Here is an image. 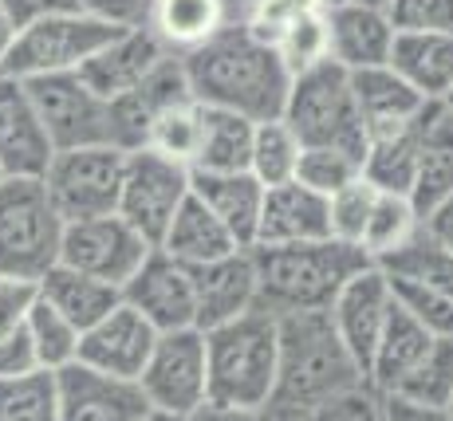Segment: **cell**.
Listing matches in <instances>:
<instances>
[{
  "label": "cell",
  "instance_id": "10",
  "mask_svg": "<svg viewBox=\"0 0 453 421\" xmlns=\"http://www.w3.org/2000/svg\"><path fill=\"white\" fill-rule=\"evenodd\" d=\"M189 201V165L173 162L158 150H127L123 193H119V217L134 225L146 241L158 249L162 233Z\"/></svg>",
  "mask_w": 453,
  "mask_h": 421
},
{
  "label": "cell",
  "instance_id": "19",
  "mask_svg": "<svg viewBox=\"0 0 453 421\" xmlns=\"http://www.w3.org/2000/svg\"><path fill=\"white\" fill-rule=\"evenodd\" d=\"M395 24L387 8L371 4H327V59L343 72L390 64L395 48Z\"/></svg>",
  "mask_w": 453,
  "mask_h": 421
},
{
  "label": "cell",
  "instance_id": "15",
  "mask_svg": "<svg viewBox=\"0 0 453 421\" xmlns=\"http://www.w3.org/2000/svg\"><path fill=\"white\" fill-rule=\"evenodd\" d=\"M395 307V292H390V279L382 268H363L359 276L347 279V287L335 295V303L327 307L331 323H335V335L343 339L347 355L355 358V366L367 379V366L374 355L382 327H387V315Z\"/></svg>",
  "mask_w": 453,
  "mask_h": 421
},
{
  "label": "cell",
  "instance_id": "26",
  "mask_svg": "<svg viewBox=\"0 0 453 421\" xmlns=\"http://www.w3.org/2000/svg\"><path fill=\"white\" fill-rule=\"evenodd\" d=\"M390 67L426 103H441L453 87V36L446 32H398L395 48H390Z\"/></svg>",
  "mask_w": 453,
  "mask_h": 421
},
{
  "label": "cell",
  "instance_id": "48",
  "mask_svg": "<svg viewBox=\"0 0 453 421\" xmlns=\"http://www.w3.org/2000/svg\"><path fill=\"white\" fill-rule=\"evenodd\" d=\"M382 421H453L449 406H422L403 394H382Z\"/></svg>",
  "mask_w": 453,
  "mask_h": 421
},
{
  "label": "cell",
  "instance_id": "46",
  "mask_svg": "<svg viewBox=\"0 0 453 421\" xmlns=\"http://www.w3.org/2000/svg\"><path fill=\"white\" fill-rule=\"evenodd\" d=\"M32 300H36V284L0 276V339L12 335L16 327H24V315H28Z\"/></svg>",
  "mask_w": 453,
  "mask_h": 421
},
{
  "label": "cell",
  "instance_id": "56",
  "mask_svg": "<svg viewBox=\"0 0 453 421\" xmlns=\"http://www.w3.org/2000/svg\"><path fill=\"white\" fill-rule=\"evenodd\" d=\"M449 414H453V406H449Z\"/></svg>",
  "mask_w": 453,
  "mask_h": 421
},
{
  "label": "cell",
  "instance_id": "11",
  "mask_svg": "<svg viewBox=\"0 0 453 421\" xmlns=\"http://www.w3.org/2000/svg\"><path fill=\"white\" fill-rule=\"evenodd\" d=\"M150 410L170 417H189L197 406H205V335L197 327L165 331L154 343L138 374Z\"/></svg>",
  "mask_w": 453,
  "mask_h": 421
},
{
  "label": "cell",
  "instance_id": "43",
  "mask_svg": "<svg viewBox=\"0 0 453 421\" xmlns=\"http://www.w3.org/2000/svg\"><path fill=\"white\" fill-rule=\"evenodd\" d=\"M390 292L434 339H453V295L418 284H395V279H390Z\"/></svg>",
  "mask_w": 453,
  "mask_h": 421
},
{
  "label": "cell",
  "instance_id": "20",
  "mask_svg": "<svg viewBox=\"0 0 453 421\" xmlns=\"http://www.w3.org/2000/svg\"><path fill=\"white\" fill-rule=\"evenodd\" d=\"M165 56H170V51L146 28H123L119 36H111L103 43L75 75H80L95 95H103V99H119V95L134 91L138 83H146Z\"/></svg>",
  "mask_w": 453,
  "mask_h": 421
},
{
  "label": "cell",
  "instance_id": "38",
  "mask_svg": "<svg viewBox=\"0 0 453 421\" xmlns=\"http://www.w3.org/2000/svg\"><path fill=\"white\" fill-rule=\"evenodd\" d=\"M0 421H59L56 371L0 379Z\"/></svg>",
  "mask_w": 453,
  "mask_h": 421
},
{
  "label": "cell",
  "instance_id": "55",
  "mask_svg": "<svg viewBox=\"0 0 453 421\" xmlns=\"http://www.w3.org/2000/svg\"><path fill=\"white\" fill-rule=\"evenodd\" d=\"M441 103H446V107L453 111V87H449V95H446V99H441Z\"/></svg>",
  "mask_w": 453,
  "mask_h": 421
},
{
  "label": "cell",
  "instance_id": "54",
  "mask_svg": "<svg viewBox=\"0 0 453 421\" xmlns=\"http://www.w3.org/2000/svg\"><path fill=\"white\" fill-rule=\"evenodd\" d=\"M142 421H186V417H170V414H158V410H150Z\"/></svg>",
  "mask_w": 453,
  "mask_h": 421
},
{
  "label": "cell",
  "instance_id": "35",
  "mask_svg": "<svg viewBox=\"0 0 453 421\" xmlns=\"http://www.w3.org/2000/svg\"><path fill=\"white\" fill-rule=\"evenodd\" d=\"M197 130H202V103H197L194 95H186V99L158 111V119L146 130L142 150H158L165 157H173V162L189 165L194 162V150H197Z\"/></svg>",
  "mask_w": 453,
  "mask_h": 421
},
{
  "label": "cell",
  "instance_id": "57",
  "mask_svg": "<svg viewBox=\"0 0 453 421\" xmlns=\"http://www.w3.org/2000/svg\"><path fill=\"white\" fill-rule=\"evenodd\" d=\"M0 178H4V173H0Z\"/></svg>",
  "mask_w": 453,
  "mask_h": 421
},
{
  "label": "cell",
  "instance_id": "24",
  "mask_svg": "<svg viewBox=\"0 0 453 421\" xmlns=\"http://www.w3.org/2000/svg\"><path fill=\"white\" fill-rule=\"evenodd\" d=\"M36 295L43 303L56 307L80 335L123 303V287L107 284V279H99V276H87L80 268H67V264H56L43 272L36 279Z\"/></svg>",
  "mask_w": 453,
  "mask_h": 421
},
{
  "label": "cell",
  "instance_id": "34",
  "mask_svg": "<svg viewBox=\"0 0 453 421\" xmlns=\"http://www.w3.org/2000/svg\"><path fill=\"white\" fill-rule=\"evenodd\" d=\"M300 138L284 119H265L252 126V150H249V173L260 186H284L296 178V162H300Z\"/></svg>",
  "mask_w": 453,
  "mask_h": 421
},
{
  "label": "cell",
  "instance_id": "47",
  "mask_svg": "<svg viewBox=\"0 0 453 421\" xmlns=\"http://www.w3.org/2000/svg\"><path fill=\"white\" fill-rule=\"evenodd\" d=\"M32 371H43L36 347H32L28 331L16 327L12 335L0 339V379H20V374H32Z\"/></svg>",
  "mask_w": 453,
  "mask_h": 421
},
{
  "label": "cell",
  "instance_id": "27",
  "mask_svg": "<svg viewBox=\"0 0 453 421\" xmlns=\"http://www.w3.org/2000/svg\"><path fill=\"white\" fill-rule=\"evenodd\" d=\"M430 107V103H426ZM426 115V111H422ZM422 115L406 126L379 130L367 138V154H363V178L379 193H414L418 178V154H422Z\"/></svg>",
  "mask_w": 453,
  "mask_h": 421
},
{
  "label": "cell",
  "instance_id": "18",
  "mask_svg": "<svg viewBox=\"0 0 453 421\" xmlns=\"http://www.w3.org/2000/svg\"><path fill=\"white\" fill-rule=\"evenodd\" d=\"M189 279H194V327L197 331H213L257 307V268H252L249 249H237L221 260L189 268Z\"/></svg>",
  "mask_w": 453,
  "mask_h": 421
},
{
  "label": "cell",
  "instance_id": "37",
  "mask_svg": "<svg viewBox=\"0 0 453 421\" xmlns=\"http://www.w3.org/2000/svg\"><path fill=\"white\" fill-rule=\"evenodd\" d=\"M390 394H403L422 406H453V339H434L418 366Z\"/></svg>",
  "mask_w": 453,
  "mask_h": 421
},
{
  "label": "cell",
  "instance_id": "13",
  "mask_svg": "<svg viewBox=\"0 0 453 421\" xmlns=\"http://www.w3.org/2000/svg\"><path fill=\"white\" fill-rule=\"evenodd\" d=\"M56 410L59 421H142L150 414V402L138 382L67 363L56 371Z\"/></svg>",
  "mask_w": 453,
  "mask_h": 421
},
{
  "label": "cell",
  "instance_id": "52",
  "mask_svg": "<svg viewBox=\"0 0 453 421\" xmlns=\"http://www.w3.org/2000/svg\"><path fill=\"white\" fill-rule=\"evenodd\" d=\"M16 32H20V24L12 20V12H8L4 4H0V59L8 56V48H12V40H16Z\"/></svg>",
  "mask_w": 453,
  "mask_h": 421
},
{
  "label": "cell",
  "instance_id": "22",
  "mask_svg": "<svg viewBox=\"0 0 453 421\" xmlns=\"http://www.w3.org/2000/svg\"><path fill=\"white\" fill-rule=\"evenodd\" d=\"M189 193L229 229V236L241 249H252L260 205H265V186H260L249 170H233V173L189 170Z\"/></svg>",
  "mask_w": 453,
  "mask_h": 421
},
{
  "label": "cell",
  "instance_id": "31",
  "mask_svg": "<svg viewBox=\"0 0 453 421\" xmlns=\"http://www.w3.org/2000/svg\"><path fill=\"white\" fill-rule=\"evenodd\" d=\"M252 126H257V122L245 119V115L202 107V130H197V150H194L189 170H202V173L249 170Z\"/></svg>",
  "mask_w": 453,
  "mask_h": 421
},
{
  "label": "cell",
  "instance_id": "25",
  "mask_svg": "<svg viewBox=\"0 0 453 421\" xmlns=\"http://www.w3.org/2000/svg\"><path fill=\"white\" fill-rule=\"evenodd\" d=\"M233 20L229 0H154L146 16V32L162 43L170 56L202 48Z\"/></svg>",
  "mask_w": 453,
  "mask_h": 421
},
{
  "label": "cell",
  "instance_id": "30",
  "mask_svg": "<svg viewBox=\"0 0 453 421\" xmlns=\"http://www.w3.org/2000/svg\"><path fill=\"white\" fill-rule=\"evenodd\" d=\"M453 193V111L446 103H430L422 115V154H418V178L411 201L418 213L434 209Z\"/></svg>",
  "mask_w": 453,
  "mask_h": 421
},
{
  "label": "cell",
  "instance_id": "39",
  "mask_svg": "<svg viewBox=\"0 0 453 421\" xmlns=\"http://www.w3.org/2000/svg\"><path fill=\"white\" fill-rule=\"evenodd\" d=\"M265 421H382V394L371 382L335 394L327 402L303 410H260Z\"/></svg>",
  "mask_w": 453,
  "mask_h": 421
},
{
  "label": "cell",
  "instance_id": "33",
  "mask_svg": "<svg viewBox=\"0 0 453 421\" xmlns=\"http://www.w3.org/2000/svg\"><path fill=\"white\" fill-rule=\"evenodd\" d=\"M418 229H422V213H418V205L411 197H403V193H374L371 217L359 236V249L371 256V264H379L382 256L403 249Z\"/></svg>",
  "mask_w": 453,
  "mask_h": 421
},
{
  "label": "cell",
  "instance_id": "50",
  "mask_svg": "<svg viewBox=\"0 0 453 421\" xmlns=\"http://www.w3.org/2000/svg\"><path fill=\"white\" fill-rule=\"evenodd\" d=\"M422 229L430 236H438L446 249H453V193H449V197H441L434 209H426V213H422Z\"/></svg>",
  "mask_w": 453,
  "mask_h": 421
},
{
  "label": "cell",
  "instance_id": "28",
  "mask_svg": "<svg viewBox=\"0 0 453 421\" xmlns=\"http://www.w3.org/2000/svg\"><path fill=\"white\" fill-rule=\"evenodd\" d=\"M434 343V335L406 311L403 303L395 300L387 315V327H382L379 343H374V355H371V366H367V382L374 386L379 394H390L406 374L418 366V358L426 355V347Z\"/></svg>",
  "mask_w": 453,
  "mask_h": 421
},
{
  "label": "cell",
  "instance_id": "53",
  "mask_svg": "<svg viewBox=\"0 0 453 421\" xmlns=\"http://www.w3.org/2000/svg\"><path fill=\"white\" fill-rule=\"evenodd\" d=\"M324 4H371V8H387V0H324Z\"/></svg>",
  "mask_w": 453,
  "mask_h": 421
},
{
  "label": "cell",
  "instance_id": "29",
  "mask_svg": "<svg viewBox=\"0 0 453 421\" xmlns=\"http://www.w3.org/2000/svg\"><path fill=\"white\" fill-rule=\"evenodd\" d=\"M158 249L165 256H173L178 264L186 268H197V264H209V260H221L229 252H237L241 244L229 236L221 221L202 205V201L189 193V201L178 209V217L170 221V229L162 233Z\"/></svg>",
  "mask_w": 453,
  "mask_h": 421
},
{
  "label": "cell",
  "instance_id": "12",
  "mask_svg": "<svg viewBox=\"0 0 453 421\" xmlns=\"http://www.w3.org/2000/svg\"><path fill=\"white\" fill-rule=\"evenodd\" d=\"M154 244L146 241L134 225H127L119 213L107 217H87V221L64 225V241H59V264L80 268L87 276H99L107 284L123 287L138 272Z\"/></svg>",
  "mask_w": 453,
  "mask_h": 421
},
{
  "label": "cell",
  "instance_id": "40",
  "mask_svg": "<svg viewBox=\"0 0 453 421\" xmlns=\"http://www.w3.org/2000/svg\"><path fill=\"white\" fill-rule=\"evenodd\" d=\"M355 178H363V157L335 150V146H303L292 181L308 186L319 197H331V193H339L343 186H351Z\"/></svg>",
  "mask_w": 453,
  "mask_h": 421
},
{
  "label": "cell",
  "instance_id": "21",
  "mask_svg": "<svg viewBox=\"0 0 453 421\" xmlns=\"http://www.w3.org/2000/svg\"><path fill=\"white\" fill-rule=\"evenodd\" d=\"M324 236H331L327 197L311 193L300 181H284V186L265 189L257 241L252 244H303V241H324Z\"/></svg>",
  "mask_w": 453,
  "mask_h": 421
},
{
  "label": "cell",
  "instance_id": "49",
  "mask_svg": "<svg viewBox=\"0 0 453 421\" xmlns=\"http://www.w3.org/2000/svg\"><path fill=\"white\" fill-rule=\"evenodd\" d=\"M0 4L12 12V20L28 24V20H40V16H51V12H83L80 0H0Z\"/></svg>",
  "mask_w": 453,
  "mask_h": 421
},
{
  "label": "cell",
  "instance_id": "4",
  "mask_svg": "<svg viewBox=\"0 0 453 421\" xmlns=\"http://www.w3.org/2000/svg\"><path fill=\"white\" fill-rule=\"evenodd\" d=\"M205 335V402L229 410H265L276 390L280 331L265 307L237 315Z\"/></svg>",
  "mask_w": 453,
  "mask_h": 421
},
{
  "label": "cell",
  "instance_id": "16",
  "mask_svg": "<svg viewBox=\"0 0 453 421\" xmlns=\"http://www.w3.org/2000/svg\"><path fill=\"white\" fill-rule=\"evenodd\" d=\"M154 343H158V331H154L134 307L119 303L115 311H107L95 327H87L80 335V355H75V363L111 374V379L138 382Z\"/></svg>",
  "mask_w": 453,
  "mask_h": 421
},
{
  "label": "cell",
  "instance_id": "42",
  "mask_svg": "<svg viewBox=\"0 0 453 421\" xmlns=\"http://www.w3.org/2000/svg\"><path fill=\"white\" fill-rule=\"evenodd\" d=\"M276 51L288 64V72H308L319 59H327V8L324 12L303 16L300 24H292L280 40H276Z\"/></svg>",
  "mask_w": 453,
  "mask_h": 421
},
{
  "label": "cell",
  "instance_id": "23",
  "mask_svg": "<svg viewBox=\"0 0 453 421\" xmlns=\"http://www.w3.org/2000/svg\"><path fill=\"white\" fill-rule=\"evenodd\" d=\"M351 95H355V107H359L367 138L379 134V130L406 126V122H414L426 111V99L390 64L351 72Z\"/></svg>",
  "mask_w": 453,
  "mask_h": 421
},
{
  "label": "cell",
  "instance_id": "2",
  "mask_svg": "<svg viewBox=\"0 0 453 421\" xmlns=\"http://www.w3.org/2000/svg\"><path fill=\"white\" fill-rule=\"evenodd\" d=\"M257 268V307L273 315L292 311H327L347 279L371 268V256L359 244L335 241H303V244H252Z\"/></svg>",
  "mask_w": 453,
  "mask_h": 421
},
{
  "label": "cell",
  "instance_id": "51",
  "mask_svg": "<svg viewBox=\"0 0 453 421\" xmlns=\"http://www.w3.org/2000/svg\"><path fill=\"white\" fill-rule=\"evenodd\" d=\"M186 421H265V417H260V410H229V406L205 402V406H197Z\"/></svg>",
  "mask_w": 453,
  "mask_h": 421
},
{
  "label": "cell",
  "instance_id": "6",
  "mask_svg": "<svg viewBox=\"0 0 453 421\" xmlns=\"http://www.w3.org/2000/svg\"><path fill=\"white\" fill-rule=\"evenodd\" d=\"M64 217L40 178H0V276L36 284L59 264Z\"/></svg>",
  "mask_w": 453,
  "mask_h": 421
},
{
  "label": "cell",
  "instance_id": "7",
  "mask_svg": "<svg viewBox=\"0 0 453 421\" xmlns=\"http://www.w3.org/2000/svg\"><path fill=\"white\" fill-rule=\"evenodd\" d=\"M123 28L103 24L87 12H51L28 20L16 32L8 56L0 59V75L12 79H40V75H67L80 72L87 59Z\"/></svg>",
  "mask_w": 453,
  "mask_h": 421
},
{
  "label": "cell",
  "instance_id": "17",
  "mask_svg": "<svg viewBox=\"0 0 453 421\" xmlns=\"http://www.w3.org/2000/svg\"><path fill=\"white\" fill-rule=\"evenodd\" d=\"M51 146L48 130L28 99V87L12 75H0V173L4 178H43Z\"/></svg>",
  "mask_w": 453,
  "mask_h": 421
},
{
  "label": "cell",
  "instance_id": "45",
  "mask_svg": "<svg viewBox=\"0 0 453 421\" xmlns=\"http://www.w3.org/2000/svg\"><path fill=\"white\" fill-rule=\"evenodd\" d=\"M150 4L154 0H80L87 16H95L103 24H115V28H146Z\"/></svg>",
  "mask_w": 453,
  "mask_h": 421
},
{
  "label": "cell",
  "instance_id": "8",
  "mask_svg": "<svg viewBox=\"0 0 453 421\" xmlns=\"http://www.w3.org/2000/svg\"><path fill=\"white\" fill-rule=\"evenodd\" d=\"M127 150L119 146H80V150H56L43 170V189H48L56 213L64 225L87 221V217L119 213V193H123Z\"/></svg>",
  "mask_w": 453,
  "mask_h": 421
},
{
  "label": "cell",
  "instance_id": "5",
  "mask_svg": "<svg viewBox=\"0 0 453 421\" xmlns=\"http://www.w3.org/2000/svg\"><path fill=\"white\" fill-rule=\"evenodd\" d=\"M280 119L292 126L300 146H335L355 157L367 154V130L351 95V72L331 59L292 75Z\"/></svg>",
  "mask_w": 453,
  "mask_h": 421
},
{
  "label": "cell",
  "instance_id": "1",
  "mask_svg": "<svg viewBox=\"0 0 453 421\" xmlns=\"http://www.w3.org/2000/svg\"><path fill=\"white\" fill-rule=\"evenodd\" d=\"M178 59L189 95L202 107L233 111V115H245L252 122L284 115V99L292 87L288 64L273 43H265L241 20H229L213 40H205L202 48Z\"/></svg>",
  "mask_w": 453,
  "mask_h": 421
},
{
  "label": "cell",
  "instance_id": "44",
  "mask_svg": "<svg viewBox=\"0 0 453 421\" xmlns=\"http://www.w3.org/2000/svg\"><path fill=\"white\" fill-rule=\"evenodd\" d=\"M395 32H446L453 36V0H387Z\"/></svg>",
  "mask_w": 453,
  "mask_h": 421
},
{
  "label": "cell",
  "instance_id": "3",
  "mask_svg": "<svg viewBox=\"0 0 453 421\" xmlns=\"http://www.w3.org/2000/svg\"><path fill=\"white\" fill-rule=\"evenodd\" d=\"M280 331V363H276V390L265 410H303L327 402L351 386L367 382L327 311H292L276 315Z\"/></svg>",
  "mask_w": 453,
  "mask_h": 421
},
{
  "label": "cell",
  "instance_id": "36",
  "mask_svg": "<svg viewBox=\"0 0 453 421\" xmlns=\"http://www.w3.org/2000/svg\"><path fill=\"white\" fill-rule=\"evenodd\" d=\"M24 331H28L32 347H36V358L43 371H64V366L75 363V355H80V331L51 303H43L40 295L32 300L28 315H24Z\"/></svg>",
  "mask_w": 453,
  "mask_h": 421
},
{
  "label": "cell",
  "instance_id": "14",
  "mask_svg": "<svg viewBox=\"0 0 453 421\" xmlns=\"http://www.w3.org/2000/svg\"><path fill=\"white\" fill-rule=\"evenodd\" d=\"M123 303L134 307L158 335L194 327V279H189V268L165 256L162 249H150V256L123 284Z\"/></svg>",
  "mask_w": 453,
  "mask_h": 421
},
{
  "label": "cell",
  "instance_id": "9",
  "mask_svg": "<svg viewBox=\"0 0 453 421\" xmlns=\"http://www.w3.org/2000/svg\"><path fill=\"white\" fill-rule=\"evenodd\" d=\"M20 83L28 87V99L56 150L115 146V138H111V99L95 95L75 72L20 79Z\"/></svg>",
  "mask_w": 453,
  "mask_h": 421
},
{
  "label": "cell",
  "instance_id": "41",
  "mask_svg": "<svg viewBox=\"0 0 453 421\" xmlns=\"http://www.w3.org/2000/svg\"><path fill=\"white\" fill-rule=\"evenodd\" d=\"M374 193H379V189H374L367 178H355L351 186L331 193V197H327V221H331V236H335V241L359 244L363 225H367L371 205H374Z\"/></svg>",
  "mask_w": 453,
  "mask_h": 421
},
{
  "label": "cell",
  "instance_id": "32",
  "mask_svg": "<svg viewBox=\"0 0 453 421\" xmlns=\"http://www.w3.org/2000/svg\"><path fill=\"white\" fill-rule=\"evenodd\" d=\"M374 268H382L387 279H395V284H418L453 295V249H446L438 236H430L426 229H418L403 249L382 256Z\"/></svg>",
  "mask_w": 453,
  "mask_h": 421
}]
</instances>
